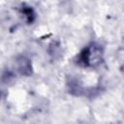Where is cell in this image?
I'll list each match as a JSON object with an SVG mask.
<instances>
[{
    "mask_svg": "<svg viewBox=\"0 0 124 124\" xmlns=\"http://www.w3.org/2000/svg\"><path fill=\"white\" fill-rule=\"evenodd\" d=\"M21 13H22L23 17H24V19H25L26 22L31 23L33 21V19L35 17V14H34L33 10L30 7H24V8H22Z\"/></svg>",
    "mask_w": 124,
    "mask_h": 124,
    "instance_id": "3",
    "label": "cell"
},
{
    "mask_svg": "<svg viewBox=\"0 0 124 124\" xmlns=\"http://www.w3.org/2000/svg\"><path fill=\"white\" fill-rule=\"evenodd\" d=\"M103 50L100 46L96 44H92L86 46L79 53L78 62L84 67H94L100 64L102 61Z\"/></svg>",
    "mask_w": 124,
    "mask_h": 124,
    "instance_id": "1",
    "label": "cell"
},
{
    "mask_svg": "<svg viewBox=\"0 0 124 124\" xmlns=\"http://www.w3.org/2000/svg\"><path fill=\"white\" fill-rule=\"evenodd\" d=\"M16 71L24 77H29L32 75V63L26 56H18L16 60Z\"/></svg>",
    "mask_w": 124,
    "mask_h": 124,
    "instance_id": "2",
    "label": "cell"
},
{
    "mask_svg": "<svg viewBox=\"0 0 124 124\" xmlns=\"http://www.w3.org/2000/svg\"><path fill=\"white\" fill-rule=\"evenodd\" d=\"M48 52L51 56L57 57L61 54V46L59 45L58 42H52L49 45V48H48Z\"/></svg>",
    "mask_w": 124,
    "mask_h": 124,
    "instance_id": "4",
    "label": "cell"
}]
</instances>
